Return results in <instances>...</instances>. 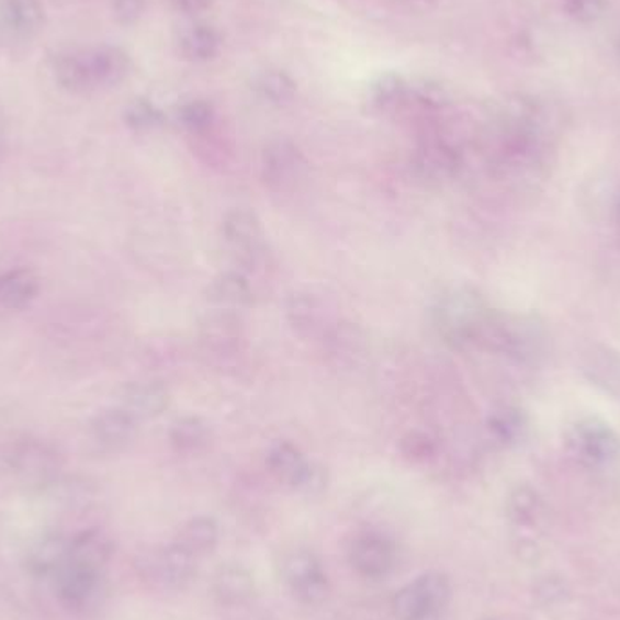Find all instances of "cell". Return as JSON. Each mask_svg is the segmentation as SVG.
<instances>
[{
	"label": "cell",
	"instance_id": "6da1fadb",
	"mask_svg": "<svg viewBox=\"0 0 620 620\" xmlns=\"http://www.w3.org/2000/svg\"><path fill=\"white\" fill-rule=\"evenodd\" d=\"M474 345L522 363H533L544 354L546 332L538 319L488 311L475 332Z\"/></svg>",
	"mask_w": 620,
	"mask_h": 620
},
{
	"label": "cell",
	"instance_id": "7a4b0ae2",
	"mask_svg": "<svg viewBox=\"0 0 620 620\" xmlns=\"http://www.w3.org/2000/svg\"><path fill=\"white\" fill-rule=\"evenodd\" d=\"M488 311L491 308L475 289L452 288L433 303L432 324L447 343L463 349L474 345L475 332Z\"/></svg>",
	"mask_w": 620,
	"mask_h": 620
},
{
	"label": "cell",
	"instance_id": "3957f363",
	"mask_svg": "<svg viewBox=\"0 0 620 620\" xmlns=\"http://www.w3.org/2000/svg\"><path fill=\"white\" fill-rule=\"evenodd\" d=\"M8 463L16 480L30 491L44 492L63 477V455L41 439L27 438L13 444Z\"/></svg>",
	"mask_w": 620,
	"mask_h": 620
},
{
	"label": "cell",
	"instance_id": "277c9868",
	"mask_svg": "<svg viewBox=\"0 0 620 620\" xmlns=\"http://www.w3.org/2000/svg\"><path fill=\"white\" fill-rule=\"evenodd\" d=\"M196 561L193 553H189L177 541L167 546L153 548L142 552L136 557L135 566L142 579L149 580L155 586L164 589L188 588L196 575Z\"/></svg>",
	"mask_w": 620,
	"mask_h": 620
},
{
	"label": "cell",
	"instance_id": "5b68a950",
	"mask_svg": "<svg viewBox=\"0 0 620 620\" xmlns=\"http://www.w3.org/2000/svg\"><path fill=\"white\" fill-rule=\"evenodd\" d=\"M566 447L583 466L599 469L619 454V438L610 425L597 417H584L566 433Z\"/></svg>",
	"mask_w": 620,
	"mask_h": 620
},
{
	"label": "cell",
	"instance_id": "8992f818",
	"mask_svg": "<svg viewBox=\"0 0 620 620\" xmlns=\"http://www.w3.org/2000/svg\"><path fill=\"white\" fill-rule=\"evenodd\" d=\"M282 577L302 605H322L330 594L329 577L313 550H294L283 559Z\"/></svg>",
	"mask_w": 620,
	"mask_h": 620
},
{
	"label": "cell",
	"instance_id": "52a82bcc",
	"mask_svg": "<svg viewBox=\"0 0 620 620\" xmlns=\"http://www.w3.org/2000/svg\"><path fill=\"white\" fill-rule=\"evenodd\" d=\"M305 158L294 142L274 138L263 149L261 177L272 191L285 193L296 188L305 174Z\"/></svg>",
	"mask_w": 620,
	"mask_h": 620
},
{
	"label": "cell",
	"instance_id": "ba28073f",
	"mask_svg": "<svg viewBox=\"0 0 620 620\" xmlns=\"http://www.w3.org/2000/svg\"><path fill=\"white\" fill-rule=\"evenodd\" d=\"M222 235L229 249L246 266L263 258V230L261 222L250 208H230L222 219Z\"/></svg>",
	"mask_w": 620,
	"mask_h": 620
},
{
	"label": "cell",
	"instance_id": "9c48e42d",
	"mask_svg": "<svg viewBox=\"0 0 620 620\" xmlns=\"http://www.w3.org/2000/svg\"><path fill=\"white\" fill-rule=\"evenodd\" d=\"M53 583L60 605L74 613H88L102 594V574H93L69 563L53 575Z\"/></svg>",
	"mask_w": 620,
	"mask_h": 620
},
{
	"label": "cell",
	"instance_id": "30bf717a",
	"mask_svg": "<svg viewBox=\"0 0 620 620\" xmlns=\"http://www.w3.org/2000/svg\"><path fill=\"white\" fill-rule=\"evenodd\" d=\"M285 313L292 329L303 338L324 339L334 325L338 324L334 322L330 303L316 292L303 291L292 294Z\"/></svg>",
	"mask_w": 620,
	"mask_h": 620
},
{
	"label": "cell",
	"instance_id": "8fae6325",
	"mask_svg": "<svg viewBox=\"0 0 620 620\" xmlns=\"http://www.w3.org/2000/svg\"><path fill=\"white\" fill-rule=\"evenodd\" d=\"M349 563L367 579H381L391 574L396 564V546L380 533H363L349 548Z\"/></svg>",
	"mask_w": 620,
	"mask_h": 620
},
{
	"label": "cell",
	"instance_id": "7c38bea8",
	"mask_svg": "<svg viewBox=\"0 0 620 620\" xmlns=\"http://www.w3.org/2000/svg\"><path fill=\"white\" fill-rule=\"evenodd\" d=\"M414 169L428 182H447L461 169V153L458 147L441 138H430L417 147Z\"/></svg>",
	"mask_w": 620,
	"mask_h": 620
},
{
	"label": "cell",
	"instance_id": "4fadbf2b",
	"mask_svg": "<svg viewBox=\"0 0 620 620\" xmlns=\"http://www.w3.org/2000/svg\"><path fill=\"white\" fill-rule=\"evenodd\" d=\"M69 539L63 532H46L27 544L22 564L33 577H53L68 563Z\"/></svg>",
	"mask_w": 620,
	"mask_h": 620
},
{
	"label": "cell",
	"instance_id": "5bb4252c",
	"mask_svg": "<svg viewBox=\"0 0 620 620\" xmlns=\"http://www.w3.org/2000/svg\"><path fill=\"white\" fill-rule=\"evenodd\" d=\"M91 88H113L129 75L131 60L121 47L99 46L80 52Z\"/></svg>",
	"mask_w": 620,
	"mask_h": 620
},
{
	"label": "cell",
	"instance_id": "9a60e30c",
	"mask_svg": "<svg viewBox=\"0 0 620 620\" xmlns=\"http://www.w3.org/2000/svg\"><path fill=\"white\" fill-rule=\"evenodd\" d=\"M115 553V542L102 528H86L69 539L68 563L93 574H104Z\"/></svg>",
	"mask_w": 620,
	"mask_h": 620
},
{
	"label": "cell",
	"instance_id": "2e32d148",
	"mask_svg": "<svg viewBox=\"0 0 620 620\" xmlns=\"http://www.w3.org/2000/svg\"><path fill=\"white\" fill-rule=\"evenodd\" d=\"M119 399L121 407L135 417L136 421H140L162 416L171 397L166 386L158 381H133L122 386Z\"/></svg>",
	"mask_w": 620,
	"mask_h": 620
},
{
	"label": "cell",
	"instance_id": "e0dca14e",
	"mask_svg": "<svg viewBox=\"0 0 620 620\" xmlns=\"http://www.w3.org/2000/svg\"><path fill=\"white\" fill-rule=\"evenodd\" d=\"M138 421L122 407L105 408L91 419L89 432L104 450H122L135 439Z\"/></svg>",
	"mask_w": 620,
	"mask_h": 620
},
{
	"label": "cell",
	"instance_id": "ac0fdd59",
	"mask_svg": "<svg viewBox=\"0 0 620 620\" xmlns=\"http://www.w3.org/2000/svg\"><path fill=\"white\" fill-rule=\"evenodd\" d=\"M44 8L38 0H2L0 30L19 38H32L44 27Z\"/></svg>",
	"mask_w": 620,
	"mask_h": 620
},
{
	"label": "cell",
	"instance_id": "d6986e66",
	"mask_svg": "<svg viewBox=\"0 0 620 620\" xmlns=\"http://www.w3.org/2000/svg\"><path fill=\"white\" fill-rule=\"evenodd\" d=\"M213 595L225 606L244 605L255 595V575L241 564H222L213 575Z\"/></svg>",
	"mask_w": 620,
	"mask_h": 620
},
{
	"label": "cell",
	"instance_id": "ffe728a7",
	"mask_svg": "<svg viewBox=\"0 0 620 620\" xmlns=\"http://www.w3.org/2000/svg\"><path fill=\"white\" fill-rule=\"evenodd\" d=\"M207 302L219 311H241L252 303V288L240 272H224L208 283L205 291Z\"/></svg>",
	"mask_w": 620,
	"mask_h": 620
},
{
	"label": "cell",
	"instance_id": "44dd1931",
	"mask_svg": "<svg viewBox=\"0 0 620 620\" xmlns=\"http://www.w3.org/2000/svg\"><path fill=\"white\" fill-rule=\"evenodd\" d=\"M200 338L202 343L213 352L224 354L238 347L241 339V327L238 316L230 311H219L207 314L200 324Z\"/></svg>",
	"mask_w": 620,
	"mask_h": 620
},
{
	"label": "cell",
	"instance_id": "7402d4cb",
	"mask_svg": "<svg viewBox=\"0 0 620 620\" xmlns=\"http://www.w3.org/2000/svg\"><path fill=\"white\" fill-rule=\"evenodd\" d=\"M41 282L30 269H11L0 274V308L21 311L38 296Z\"/></svg>",
	"mask_w": 620,
	"mask_h": 620
},
{
	"label": "cell",
	"instance_id": "603a6c76",
	"mask_svg": "<svg viewBox=\"0 0 620 620\" xmlns=\"http://www.w3.org/2000/svg\"><path fill=\"white\" fill-rule=\"evenodd\" d=\"M177 542L182 544L189 553H193L194 557H204V555L213 553L214 548L218 546V522L208 516L193 517L180 528Z\"/></svg>",
	"mask_w": 620,
	"mask_h": 620
},
{
	"label": "cell",
	"instance_id": "cb8c5ba5",
	"mask_svg": "<svg viewBox=\"0 0 620 620\" xmlns=\"http://www.w3.org/2000/svg\"><path fill=\"white\" fill-rule=\"evenodd\" d=\"M324 341L336 365H354L365 354V338L354 325L338 322Z\"/></svg>",
	"mask_w": 620,
	"mask_h": 620
},
{
	"label": "cell",
	"instance_id": "d4e9b609",
	"mask_svg": "<svg viewBox=\"0 0 620 620\" xmlns=\"http://www.w3.org/2000/svg\"><path fill=\"white\" fill-rule=\"evenodd\" d=\"M178 49L191 63H205L216 57L219 49V35L205 24H194L180 33Z\"/></svg>",
	"mask_w": 620,
	"mask_h": 620
},
{
	"label": "cell",
	"instance_id": "484cf974",
	"mask_svg": "<svg viewBox=\"0 0 620 620\" xmlns=\"http://www.w3.org/2000/svg\"><path fill=\"white\" fill-rule=\"evenodd\" d=\"M44 492L64 511L88 510L94 499V488L88 481L71 480L64 475Z\"/></svg>",
	"mask_w": 620,
	"mask_h": 620
},
{
	"label": "cell",
	"instance_id": "4316f807",
	"mask_svg": "<svg viewBox=\"0 0 620 620\" xmlns=\"http://www.w3.org/2000/svg\"><path fill=\"white\" fill-rule=\"evenodd\" d=\"M266 461L269 472L289 486L294 485L297 475L302 474V470L308 463L307 459L303 458L302 450L289 441H278L277 444H272L267 452Z\"/></svg>",
	"mask_w": 620,
	"mask_h": 620
},
{
	"label": "cell",
	"instance_id": "83f0119b",
	"mask_svg": "<svg viewBox=\"0 0 620 620\" xmlns=\"http://www.w3.org/2000/svg\"><path fill=\"white\" fill-rule=\"evenodd\" d=\"M584 372L595 385L602 386L613 396H620V356L608 349H595L586 358Z\"/></svg>",
	"mask_w": 620,
	"mask_h": 620
},
{
	"label": "cell",
	"instance_id": "f1b7e54d",
	"mask_svg": "<svg viewBox=\"0 0 620 620\" xmlns=\"http://www.w3.org/2000/svg\"><path fill=\"white\" fill-rule=\"evenodd\" d=\"M53 75H55L57 82L71 93L93 91L80 53L68 52L55 55V58H53Z\"/></svg>",
	"mask_w": 620,
	"mask_h": 620
},
{
	"label": "cell",
	"instance_id": "f546056e",
	"mask_svg": "<svg viewBox=\"0 0 620 620\" xmlns=\"http://www.w3.org/2000/svg\"><path fill=\"white\" fill-rule=\"evenodd\" d=\"M169 439L178 452H183V454L199 452L208 441L207 422L196 416L180 417L172 422Z\"/></svg>",
	"mask_w": 620,
	"mask_h": 620
},
{
	"label": "cell",
	"instance_id": "4dcf8cb0",
	"mask_svg": "<svg viewBox=\"0 0 620 620\" xmlns=\"http://www.w3.org/2000/svg\"><path fill=\"white\" fill-rule=\"evenodd\" d=\"M542 510V500L538 491L528 485H519L506 499V516L517 527H530L538 521Z\"/></svg>",
	"mask_w": 620,
	"mask_h": 620
},
{
	"label": "cell",
	"instance_id": "1f68e13d",
	"mask_svg": "<svg viewBox=\"0 0 620 620\" xmlns=\"http://www.w3.org/2000/svg\"><path fill=\"white\" fill-rule=\"evenodd\" d=\"M492 438L500 444H516L527 432V417L514 407H499L488 417Z\"/></svg>",
	"mask_w": 620,
	"mask_h": 620
},
{
	"label": "cell",
	"instance_id": "d6a6232c",
	"mask_svg": "<svg viewBox=\"0 0 620 620\" xmlns=\"http://www.w3.org/2000/svg\"><path fill=\"white\" fill-rule=\"evenodd\" d=\"M255 91L272 105L291 104L296 97V82L280 69H267L255 79Z\"/></svg>",
	"mask_w": 620,
	"mask_h": 620
},
{
	"label": "cell",
	"instance_id": "836d02e7",
	"mask_svg": "<svg viewBox=\"0 0 620 620\" xmlns=\"http://www.w3.org/2000/svg\"><path fill=\"white\" fill-rule=\"evenodd\" d=\"M408 86L396 74L381 75L369 91L371 105L377 111L396 110L403 100L407 99Z\"/></svg>",
	"mask_w": 620,
	"mask_h": 620
},
{
	"label": "cell",
	"instance_id": "e575fe53",
	"mask_svg": "<svg viewBox=\"0 0 620 620\" xmlns=\"http://www.w3.org/2000/svg\"><path fill=\"white\" fill-rule=\"evenodd\" d=\"M438 439L425 430H410L399 441V452L408 463L425 464L438 455Z\"/></svg>",
	"mask_w": 620,
	"mask_h": 620
},
{
	"label": "cell",
	"instance_id": "d590c367",
	"mask_svg": "<svg viewBox=\"0 0 620 620\" xmlns=\"http://www.w3.org/2000/svg\"><path fill=\"white\" fill-rule=\"evenodd\" d=\"M417 586L421 589L422 597L427 600V606L433 611H444L452 599V584L449 577L441 572H427L419 575L416 579Z\"/></svg>",
	"mask_w": 620,
	"mask_h": 620
},
{
	"label": "cell",
	"instance_id": "8d00e7d4",
	"mask_svg": "<svg viewBox=\"0 0 620 620\" xmlns=\"http://www.w3.org/2000/svg\"><path fill=\"white\" fill-rule=\"evenodd\" d=\"M124 121L131 129L147 133V131L162 127L166 119H164L162 111L158 110L157 105L149 100L135 99L125 108Z\"/></svg>",
	"mask_w": 620,
	"mask_h": 620
},
{
	"label": "cell",
	"instance_id": "74e56055",
	"mask_svg": "<svg viewBox=\"0 0 620 620\" xmlns=\"http://www.w3.org/2000/svg\"><path fill=\"white\" fill-rule=\"evenodd\" d=\"M392 611L394 616L399 620H413L417 616H421L425 611L430 610L427 606V600L422 597L421 589L417 586L416 580L414 583L403 586L394 599H392Z\"/></svg>",
	"mask_w": 620,
	"mask_h": 620
},
{
	"label": "cell",
	"instance_id": "f35d334b",
	"mask_svg": "<svg viewBox=\"0 0 620 620\" xmlns=\"http://www.w3.org/2000/svg\"><path fill=\"white\" fill-rule=\"evenodd\" d=\"M178 124L191 133H202L208 129L214 121L213 105L205 100H191L180 105L177 111Z\"/></svg>",
	"mask_w": 620,
	"mask_h": 620
},
{
	"label": "cell",
	"instance_id": "ab89813d",
	"mask_svg": "<svg viewBox=\"0 0 620 620\" xmlns=\"http://www.w3.org/2000/svg\"><path fill=\"white\" fill-rule=\"evenodd\" d=\"M327 486H329L327 469L319 463H307L291 488L300 496L319 497L327 491Z\"/></svg>",
	"mask_w": 620,
	"mask_h": 620
},
{
	"label": "cell",
	"instance_id": "60d3db41",
	"mask_svg": "<svg viewBox=\"0 0 620 620\" xmlns=\"http://www.w3.org/2000/svg\"><path fill=\"white\" fill-rule=\"evenodd\" d=\"M566 13L579 24H594L606 15L608 0H566Z\"/></svg>",
	"mask_w": 620,
	"mask_h": 620
},
{
	"label": "cell",
	"instance_id": "b9f144b4",
	"mask_svg": "<svg viewBox=\"0 0 620 620\" xmlns=\"http://www.w3.org/2000/svg\"><path fill=\"white\" fill-rule=\"evenodd\" d=\"M146 11V0H113V13L121 24H135Z\"/></svg>",
	"mask_w": 620,
	"mask_h": 620
},
{
	"label": "cell",
	"instance_id": "7bdbcfd3",
	"mask_svg": "<svg viewBox=\"0 0 620 620\" xmlns=\"http://www.w3.org/2000/svg\"><path fill=\"white\" fill-rule=\"evenodd\" d=\"M214 0H169V4L183 15H199L213 5Z\"/></svg>",
	"mask_w": 620,
	"mask_h": 620
},
{
	"label": "cell",
	"instance_id": "ee69618b",
	"mask_svg": "<svg viewBox=\"0 0 620 620\" xmlns=\"http://www.w3.org/2000/svg\"><path fill=\"white\" fill-rule=\"evenodd\" d=\"M563 594L564 584L561 583V580L552 579V577L542 580L541 586H539V597H544L548 602H553L555 599H563Z\"/></svg>",
	"mask_w": 620,
	"mask_h": 620
},
{
	"label": "cell",
	"instance_id": "f6af8a7d",
	"mask_svg": "<svg viewBox=\"0 0 620 620\" xmlns=\"http://www.w3.org/2000/svg\"><path fill=\"white\" fill-rule=\"evenodd\" d=\"M413 620H444L443 611H425L421 616H417Z\"/></svg>",
	"mask_w": 620,
	"mask_h": 620
},
{
	"label": "cell",
	"instance_id": "bcb514c9",
	"mask_svg": "<svg viewBox=\"0 0 620 620\" xmlns=\"http://www.w3.org/2000/svg\"><path fill=\"white\" fill-rule=\"evenodd\" d=\"M5 151V124L4 119L0 115V158L4 155Z\"/></svg>",
	"mask_w": 620,
	"mask_h": 620
},
{
	"label": "cell",
	"instance_id": "7dc6e473",
	"mask_svg": "<svg viewBox=\"0 0 620 620\" xmlns=\"http://www.w3.org/2000/svg\"><path fill=\"white\" fill-rule=\"evenodd\" d=\"M613 216H616L617 229H619L620 233V193L619 196H617L616 207H613Z\"/></svg>",
	"mask_w": 620,
	"mask_h": 620
},
{
	"label": "cell",
	"instance_id": "c3c4849f",
	"mask_svg": "<svg viewBox=\"0 0 620 620\" xmlns=\"http://www.w3.org/2000/svg\"><path fill=\"white\" fill-rule=\"evenodd\" d=\"M617 52H619V57H620V38L619 42H617Z\"/></svg>",
	"mask_w": 620,
	"mask_h": 620
},
{
	"label": "cell",
	"instance_id": "681fc988",
	"mask_svg": "<svg viewBox=\"0 0 620 620\" xmlns=\"http://www.w3.org/2000/svg\"><path fill=\"white\" fill-rule=\"evenodd\" d=\"M0 536H2V519H0Z\"/></svg>",
	"mask_w": 620,
	"mask_h": 620
},
{
	"label": "cell",
	"instance_id": "f907efd6",
	"mask_svg": "<svg viewBox=\"0 0 620 620\" xmlns=\"http://www.w3.org/2000/svg\"><path fill=\"white\" fill-rule=\"evenodd\" d=\"M485 620H492V619H485Z\"/></svg>",
	"mask_w": 620,
	"mask_h": 620
}]
</instances>
